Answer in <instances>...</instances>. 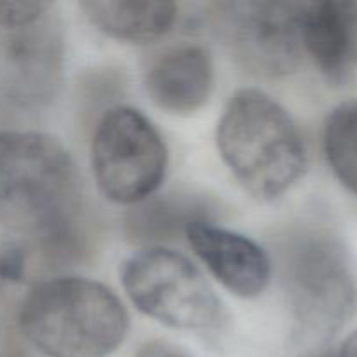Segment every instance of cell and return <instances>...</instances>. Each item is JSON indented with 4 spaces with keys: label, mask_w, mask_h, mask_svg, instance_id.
Returning a JSON list of instances; mask_svg holds the SVG:
<instances>
[{
    "label": "cell",
    "mask_w": 357,
    "mask_h": 357,
    "mask_svg": "<svg viewBox=\"0 0 357 357\" xmlns=\"http://www.w3.org/2000/svg\"><path fill=\"white\" fill-rule=\"evenodd\" d=\"M94 222L68 150L49 135L0 132V296L87 260Z\"/></svg>",
    "instance_id": "obj_1"
},
{
    "label": "cell",
    "mask_w": 357,
    "mask_h": 357,
    "mask_svg": "<svg viewBox=\"0 0 357 357\" xmlns=\"http://www.w3.org/2000/svg\"><path fill=\"white\" fill-rule=\"evenodd\" d=\"M216 143L230 173L257 201H275L305 173L298 128L278 101L255 87L232 94L218 121Z\"/></svg>",
    "instance_id": "obj_2"
},
{
    "label": "cell",
    "mask_w": 357,
    "mask_h": 357,
    "mask_svg": "<svg viewBox=\"0 0 357 357\" xmlns=\"http://www.w3.org/2000/svg\"><path fill=\"white\" fill-rule=\"evenodd\" d=\"M17 324L47 357H107L126 340L129 316L101 282L58 275L31 286L17 310Z\"/></svg>",
    "instance_id": "obj_3"
},
{
    "label": "cell",
    "mask_w": 357,
    "mask_h": 357,
    "mask_svg": "<svg viewBox=\"0 0 357 357\" xmlns=\"http://www.w3.org/2000/svg\"><path fill=\"white\" fill-rule=\"evenodd\" d=\"M282 286L296 338L328 344L357 307V286L340 239L319 225H296L279 241Z\"/></svg>",
    "instance_id": "obj_4"
},
{
    "label": "cell",
    "mask_w": 357,
    "mask_h": 357,
    "mask_svg": "<svg viewBox=\"0 0 357 357\" xmlns=\"http://www.w3.org/2000/svg\"><path fill=\"white\" fill-rule=\"evenodd\" d=\"M122 286L136 309L176 330H209L222 305L197 267L176 251L145 248L124 261Z\"/></svg>",
    "instance_id": "obj_5"
},
{
    "label": "cell",
    "mask_w": 357,
    "mask_h": 357,
    "mask_svg": "<svg viewBox=\"0 0 357 357\" xmlns=\"http://www.w3.org/2000/svg\"><path fill=\"white\" fill-rule=\"evenodd\" d=\"M91 160L100 190L117 204L135 206L164 181L167 146L142 112L115 105L98 121Z\"/></svg>",
    "instance_id": "obj_6"
},
{
    "label": "cell",
    "mask_w": 357,
    "mask_h": 357,
    "mask_svg": "<svg viewBox=\"0 0 357 357\" xmlns=\"http://www.w3.org/2000/svg\"><path fill=\"white\" fill-rule=\"evenodd\" d=\"M211 23L230 54L258 77L278 79L298 68V2L234 0L211 3Z\"/></svg>",
    "instance_id": "obj_7"
},
{
    "label": "cell",
    "mask_w": 357,
    "mask_h": 357,
    "mask_svg": "<svg viewBox=\"0 0 357 357\" xmlns=\"http://www.w3.org/2000/svg\"><path fill=\"white\" fill-rule=\"evenodd\" d=\"M65 75V40L56 17L44 16L13 30L0 47V80L16 103L47 107L58 96Z\"/></svg>",
    "instance_id": "obj_8"
},
{
    "label": "cell",
    "mask_w": 357,
    "mask_h": 357,
    "mask_svg": "<svg viewBox=\"0 0 357 357\" xmlns=\"http://www.w3.org/2000/svg\"><path fill=\"white\" fill-rule=\"evenodd\" d=\"M185 236L202 264L232 295L255 298L265 291L272 275L271 258L250 237L211 222L192 223Z\"/></svg>",
    "instance_id": "obj_9"
},
{
    "label": "cell",
    "mask_w": 357,
    "mask_h": 357,
    "mask_svg": "<svg viewBox=\"0 0 357 357\" xmlns=\"http://www.w3.org/2000/svg\"><path fill=\"white\" fill-rule=\"evenodd\" d=\"M143 84L150 100L164 112L190 115L201 110L211 96L213 59L202 45H173L152 56Z\"/></svg>",
    "instance_id": "obj_10"
},
{
    "label": "cell",
    "mask_w": 357,
    "mask_h": 357,
    "mask_svg": "<svg viewBox=\"0 0 357 357\" xmlns=\"http://www.w3.org/2000/svg\"><path fill=\"white\" fill-rule=\"evenodd\" d=\"M215 204L202 195L167 194L149 197L132 206L124 216V234L128 241L146 248H160L187 234L192 223L211 222Z\"/></svg>",
    "instance_id": "obj_11"
},
{
    "label": "cell",
    "mask_w": 357,
    "mask_h": 357,
    "mask_svg": "<svg viewBox=\"0 0 357 357\" xmlns=\"http://www.w3.org/2000/svg\"><path fill=\"white\" fill-rule=\"evenodd\" d=\"M302 45L321 73L333 84H344L351 75V45L342 2L316 0L298 2Z\"/></svg>",
    "instance_id": "obj_12"
},
{
    "label": "cell",
    "mask_w": 357,
    "mask_h": 357,
    "mask_svg": "<svg viewBox=\"0 0 357 357\" xmlns=\"http://www.w3.org/2000/svg\"><path fill=\"white\" fill-rule=\"evenodd\" d=\"M87 20L100 31L128 44H150L173 28L178 7L173 2H124L87 0L80 2Z\"/></svg>",
    "instance_id": "obj_13"
},
{
    "label": "cell",
    "mask_w": 357,
    "mask_h": 357,
    "mask_svg": "<svg viewBox=\"0 0 357 357\" xmlns=\"http://www.w3.org/2000/svg\"><path fill=\"white\" fill-rule=\"evenodd\" d=\"M323 145L335 176L357 195V100L344 101L331 110Z\"/></svg>",
    "instance_id": "obj_14"
},
{
    "label": "cell",
    "mask_w": 357,
    "mask_h": 357,
    "mask_svg": "<svg viewBox=\"0 0 357 357\" xmlns=\"http://www.w3.org/2000/svg\"><path fill=\"white\" fill-rule=\"evenodd\" d=\"M49 2H0V26L9 30L30 26L47 16Z\"/></svg>",
    "instance_id": "obj_15"
},
{
    "label": "cell",
    "mask_w": 357,
    "mask_h": 357,
    "mask_svg": "<svg viewBox=\"0 0 357 357\" xmlns=\"http://www.w3.org/2000/svg\"><path fill=\"white\" fill-rule=\"evenodd\" d=\"M342 7H344L345 23H347L352 61H357V0H354V2H342Z\"/></svg>",
    "instance_id": "obj_16"
},
{
    "label": "cell",
    "mask_w": 357,
    "mask_h": 357,
    "mask_svg": "<svg viewBox=\"0 0 357 357\" xmlns=\"http://www.w3.org/2000/svg\"><path fill=\"white\" fill-rule=\"evenodd\" d=\"M135 357H190L180 349L166 344V342H149L143 345Z\"/></svg>",
    "instance_id": "obj_17"
},
{
    "label": "cell",
    "mask_w": 357,
    "mask_h": 357,
    "mask_svg": "<svg viewBox=\"0 0 357 357\" xmlns=\"http://www.w3.org/2000/svg\"><path fill=\"white\" fill-rule=\"evenodd\" d=\"M0 357H31V354L17 342L7 340L0 345Z\"/></svg>",
    "instance_id": "obj_18"
},
{
    "label": "cell",
    "mask_w": 357,
    "mask_h": 357,
    "mask_svg": "<svg viewBox=\"0 0 357 357\" xmlns=\"http://www.w3.org/2000/svg\"><path fill=\"white\" fill-rule=\"evenodd\" d=\"M338 357H357V331L345 338L340 352H338Z\"/></svg>",
    "instance_id": "obj_19"
}]
</instances>
